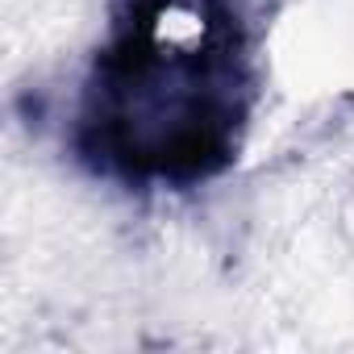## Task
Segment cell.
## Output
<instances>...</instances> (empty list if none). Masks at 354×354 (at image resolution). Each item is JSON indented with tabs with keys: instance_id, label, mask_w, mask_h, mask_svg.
<instances>
[{
	"instance_id": "6da1fadb",
	"label": "cell",
	"mask_w": 354,
	"mask_h": 354,
	"mask_svg": "<svg viewBox=\"0 0 354 354\" xmlns=\"http://www.w3.org/2000/svg\"><path fill=\"white\" fill-rule=\"evenodd\" d=\"M246 67L230 0H129L92 80L96 154L142 180H201L234 150Z\"/></svg>"
}]
</instances>
